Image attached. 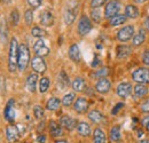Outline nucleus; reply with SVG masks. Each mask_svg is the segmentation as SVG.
<instances>
[{
    "mask_svg": "<svg viewBox=\"0 0 149 143\" xmlns=\"http://www.w3.org/2000/svg\"><path fill=\"white\" fill-rule=\"evenodd\" d=\"M19 51V46L16 38H12L10 45H9V55H8V68H9V71L10 72H14L17 69Z\"/></svg>",
    "mask_w": 149,
    "mask_h": 143,
    "instance_id": "1",
    "label": "nucleus"
},
{
    "mask_svg": "<svg viewBox=\"0 0 149 143\" xmlns=\"http://www.w3.org/2000/svg\"><path fill=\"white\" fill-rule=\"evenodd\" d=\"M30 62V52L26 45L22 44L19 46V63H17V69L19 71H24L28 68V64Z\"/></svg>",
    "mask_w": 149,
    "mask_h": 143,
    "instance_id": "2",
    "label": "nucleus"
},
{
    "mask_svg": "<svg viewBox=\"0 0 149 143\" xmlns=\"http://www.w3.org/2000/svg\"><path fill=\"white\" fill-rule=\"evenodd\" d=\"M132 79L142 85L149 84V69L148 68H139L132 73Z\"/></svg>",
    "mask_w": 149,
    "mask_h": 143,
    "instance_id": "3",
    "label": "nucleus"
},
{
    "mask_svg": "<svg viewBox=\"0 0 149 143\" xmlns=\"http://www.w3.org/2000/svg\"><path fill=\"white\" fill-rule=\"evenodd\" d=\"M120 7H122V5H120L119 0H111V1H109L107 3L106 8H104V16L107 18H109V19L113 17V16H116L118 14V12L120 10Z\"/></svg>",
    "mask_w": 149,
    "mask_h": 143,
    "instance_id": "4",
    "label": "nucleus"
},
{
    "mask_svg": "<svg viewBox=\"0 0 149 143\" xmlns=\"http://www.w3.org/2000/svg\"><path fill=\"white\" fill-rule=\"evenodd\" d=\"M92 30V22L88 16L83 15L81 17L79 18L78 22V33L80 36H86L88 35V32Z\"/></svg>",
    "mask_w": 149,
    "mask_h": 143,
    "instance_id": "5",
    "label": "nucleus"
},
{
    "mask_svg": "<svg viewBox=\"0 0 149 143\" xmlns=\"http://www.w3.org/2000/svg\"><path fill=\"white\" fill-rule=\"evenodd\" d=\"M134 32H135V30H134L133 25H125L117 32V39L122 42H126L133 38Z\"/></svg>",
    "mask_w": 149,
    "mask_h": 143,
    "instance_id": "6",
    "label": "nucleus"
},
{
    "mask_svg": "<svg viewBox=\"0 0 149 143\" xmlns=\"http://www.w3.org/2000/svg\"><path fill=\"white\" fill-rule=\"evenodd\" d=\"M31 67H32L33 71H36L37 73H44V72L46 71V69H47V65H46L44 58L40 57V56H36V57L32 58Z\"/></svg>",
    "mask_w": 149,
    "mask_h": 143,
    "instance_id": "7",
    "label": "nucleus"
},
{
    "mask_svg": "<svg viewBox=\"0 0 149 143\" xmlns=\"http://www.w3.org/2000/svg\"><path fill=\"white\" fill-rule=\"evenodd\" d=\"M132 85L127 81H123L117 86V95L122 99H126L132 93Z\"/></svg>",
    "mask_w": 149,
    "mask_h": 143,
    "instance_id": "8",
    "label": "nucleus"
},
{
    "mask_svg": "<svg viewBox=\"0 0 149 143\" xmlns=\"http://www.w3.org/2000/svg\"><path fill=\"white\" fill-rule=\"evenodd\" d=\"M33 49H35V52L37 54V56H40V57L47 56L48 54L51 53L49 48L46 46V44H45V41L42 39H39V40L36 41V44L33 46Z\"/></svg>",
    "mask_w": 149,
    "mask_h": 143,
    "instance_id": "9",
    "label": "nucleus"
},
{
    "mask_svg": "<svg viewBox=\"0 0 149 143\" xmlns=\"http://www.w3.org/2000/svg\"><path fill=\"white\" fill-rule=\"evenodd\" d=\"M111 88V83L107 78H101L95 85V90L100 94H107Z\"/></svg>",
    "mask_w": 149,
    "mask_h": 143,
    "instance_id": "10",
    "label": "nucleus"
},
{
    "mask_svg": "<svg viewBox=\"0 0 149 143\" xmlns=\"http://www.w3.org/2000/svg\"><path fill=\"white\" fill-rule=\"evenodd\" d=\"M60 125L62 126L63 128H65L67 131H72L77 127L78 123H77V120L74 118L70 117V116H63L60 119Z\"/></svg>",
    "mask_w": 149,
    "mask_h": 143,
    "instance_id": "11",
    "label": "nucleus"
},
{
    "mask_svg": "<svg viewBox=\"0 0 149 143\" xmlns=\"http://www.w3.org/2000/svg\"><path fill=\"white\" fill-rule=\"evenodd\" d=\"M39 21H40L41 25L48 28L54 24V16L49 10H44L39 16Z\"/></svg>",
    "mask_w": 149,
    "mask_h": 143,
    "instance_id": "12",
    "label": "nucleus"
},
{
    "mask_svg": "<svg viewBox=\"0 0 149 143\" xmlns=\"http://www.w3.org/2000/svg\"><path fill=\"white\" fill-rule=\"evenodd\" d=\"M6 136L9 142H16L19 137V131L16 126L10 125L6 128Z\"/></svg>",
    "mask_w": 149,
    "mask_h": 143,
    "instance_id": "13",
    "label": "nucleus"
},
{
    "mask_svg": "<svg viewBox=\"0 0 149 143\" xmlns=\"http://www.w3.org/2000/svg\"><path fill=\"white\" fill-rule=\"evenodd\" d=\"M74 110L78 113H85L88 110V101L84 97L77 99L74 104Z\"/></svg>",
    "mask_w": 149,
    "mask_h": 143,
    "instance_id": "14",
    "label": "nucleus"
},
{
    "mask_svg": "<svg viewBox=\"0 0 149 143\" xmlns=\"http://www.w3.org/2000/svg\"><path fill=\"white\" fill-rule=\"evenodd\" d=\"M3 115H5V118L6 120L13 123L14 119H15V111H14V100H9L8 103L6 104L5 108V111H3Z\"/></svg>",
    "mask_w": 149,
    "mask_h": 143,
    "instance_id": "15",
    "label": "nucleus"
},
{
    "mask_svg": "<svg viewBox=\"0 0 149 143\" xmlns=\"http://www.w3.org/2000/svg\"><path fill=\"white\" fill-rule=\"evenodd\" d=\"M132 53V48L127 45H120L117 47V51H116V55H117V58L119 60H124V58H127Z\"/></svg>",
    "mask_w": 149,
    "mask_h": 143,
    "instance_id": "16",
    "label": "nucleus"
},
{
    "mask_svg": "<svg viewBox=\"0 0 149 143\" xmlns=\"http://www.w3.org/2000/svg\"><path fill=\"white\" fill-rule=\"evenodd\" d=\"M145 40H146V31L143 29H140L138 33L132 38V45L134 47H139L145 42Z\"/></svg>",
    "mask_w": 149,
    "mask_h": 143,
    "instance_id": "17",
    "label": "nucleus"
},
{
    "mask_svg": "<svg viewBox=\"0 0 149 143\" xmlns=\"http://www.w3.org/2000/svg\"><path fill=\"white\" fill-rule=\"evenodd\" d=\"M69 84H70L69 77L67 76L65 71L62 70V71L58 73V76H57V86H58V88L64 90V88H67L69 86Z\"/></svg>",
    "mask_w": 149,
    "mask_h": 143,
    "instance_id": "18",
    "label": "nucleus"
},
{
    "mask_svg": "<svg viewBox=\"0 0 149 143\" xmlns=\"http://www.w3.org/2000/svg\"><path fill=\"white\" fill-rule=\"evenodd\" d=\"M76 14H77V8H68L64 13V22L67 25H71L76 19Z\"/></svg>",
    "mask_w": 149,
    "mask_h": 143,
    "instance_id": "19",
    "label": "nucleus"
},
{
    "mask_svg": "<svg viewBox=\"0 0 149 143\" xmlns=\"http://www.w3.org/2000/svg\"><path fill=\"white\" fill-rule=\"evenodd\" d=\"M38 76L36 73H31L28 79H26V90L30 93H35L36 92V86H37Z\"/></svg>",
    "mask_w": 149,
    "mask_h": 143,
    "instance_id": "20",
    "label": "nucleus"
},
{
    "mask_svg": "<svg viewBox=\"0 0 149 143\" xmlns=\"http://www.w3.org/2000/svg\"><path fill=\"white\" fill-rule=\"evenodd\" d=\"M134 96L136 99H142L145 97L147 94H148V87L146 85H142V84H138L136 86H134Z\"/></svg>",
    "mask_w": 149,
    "mask_h": 143,
    "instance_id": "21",
    "label": "nucleus"
},
{
    "mask_svg": "<svg viewBox=\"0 0 149 143\" xmlns=\"http://www.w3.org/2000/svg\"><path fill=\"white\" fill-rule=\"evenodd\" d=\"M49 132L53 137H58L62 135V126L54 120L49 121Z\"/></svg>",
    "mask_w": 149,
    "mask_h": 143,
    "instance_id": "22",
    "label": "nucleus"
},
{
    "mask_svg": "<svg viewBox=\"0 0 149 143\" xmlns=\"http://www.w3.org/2000/svg\"><path fill=\"white\" fill-rule=\"evenodd\" d=\"M77 131L84 137H87V136L91 135V126L88 125L87 123H85V121H81V123H79L77 125Z\"/></svg>",
    "mask_w": 149,
    "mask_h": 143,
    "instance_id": "23",
    "label": "nucleus"
},
{
    "mask_svg": "<svg viewBox=\"0 0 149 143\" xmlns=\"http://www.w3.org/2000/svg\"><path fill=\"white\" fill-rule=\"evenodd\" d=\"M69 57L76 63L80 61V51H79V47L76 44L71 45L70 48H69Z\"/></svg>",
    "mask_w": 149,
    "mask_h": 143,
    "instance_id": "24",
    "label": "nucleus"
},
{
    "mask_svg": "<svg viewBox=\"0 0 149 143\" xmlns=\"http://www.w3.org/2000/svg\"><path fill=\"white\" fill-rule=\"evenodd\" d=\"M88 118H90L91 121H93L94 124H100V123H102L103 119H104L103 115H102L99 110H92V111L88 113Z\"/></svg>",
    "mask_w": 149,
    "mask_h": 143,
    "instance_id": "25",
    "label": "nucleus"
},
{
    "mask_svg": "<svg viewBox=\"0 0 149 143\" xmlns=\"http://www.w3.org/2000/svg\"><path fill=\"white\" fill-rule=\"evenodd\" d=\"M93 143H106V134L101 128H95L93 133Z\"/></svg>",
    "mask_w": 149,
    "mask_h": 143,
    "instance_id": "26",
    "label": "nucleus"
},
{
    "mask_svg": "<svg viewBox=\"0 0 149 143\" xmlns=\"http://www.w3.org/2000/svg\"><path fill=\"white\" fill-rule=\"evenodd\" d=\"M125 15L129 18H138L139 17V9L134 5H127L125 7Z\"/></svg>",
    "mask_w": 149,
    "mask_h": 143,
    "instance_id": "27",
    "label": "nucleus"
},
{
    "mask_svg": "<svg viewBox=\"0 0 149 143\" xmlns=\"http://www.w3.org/2000/svg\"><path fill=\"white\" fill-rule=\"evenodd\" d=\"M86 87V83L83 78L80 77H77L72 81V88H74V92H83Z\"/></svg>",
    "mask_w": 149,
    "mask_h": 143,
    "instance_id": "28",
    "label": "nucleus"
},
{
    "mask_svg": "<svg viewBox=\"0 0 149 143\" xmlns=\"http://www.w3.org/2000/svg\"><path fill=\"white\" fill-rule=\"evenodd\" d=\"M126 16L125 15H122V14H117L116 16H113L109 19V24L111 26H118V25H122L126 22Z\"/></svg>",
    "mask_w": 149,
    "mask_h": 143,
    "instance_id": "29",
    "label": "nucleus"
},
{
    "mask_svg": "<svg viewBox=\"0 0 149 143\" xmlns=\"http://www.w3.org/2000/svg\"><path fill=\"white\" fill-rule=\"evenodd\" d=\"M61 106V101L57 99V97H51L48 101H47V104H46V108L47 110L49 111H55L57 110Z\"/></svg>",
    "mask_w": 149,
    "mask_h": 143,
    "instance_id": "30",
    "label": "nucleus"
},
{
    "mask_svg": "<svg viewBox=\"0 0 149 143\" xmlns=\"http://www.w3.org/2000/svg\"><path fill=\"white\" fill-rule=\"evenodd\" d=\"M0 35H1V40L3 42L7 41V35H8V29H7V23L5 18H1L0 21Z\"/></svg>",
    "mask_w": 149,
    "mask_h": 143,
    "instance_id": "31",
    "label": "nucleus"
},
{
    "mask_svg": "<svg viewBox=\"0 0 149 143\" xmlns=\"http://www.w3.org/2000/svg\"><path fill=\"white\" fill-rule=\"evenodd\" d=\"M120 127L119 126H113L110 129V139L113 142H118L120 141Z\"/></svg>",
    "mask_w": 149,
    "mask_h": 143,
    "instance_id": "32",
    "label": "nucleus"
},
{
    "mask_svg": "<svg viewBox=\"0 0 149 143\" xmlns=\"http://www.w3.org/2000/svg\"><path fill=\"white\" fill-rule=\"evenodd\" d=\"M74 99H76L74 93H68V94H65V95L63 96V99H62V104H63L64 107H70V106L74 103Z\"/></svg>",
    "mask_w": 149,
    "mask_h": 143,
    "instance_id": "33",
    "label": "nucleus"
},
{
    "mask_svg": "<svg viewBox=\"0 0 149 143\" xmlns=\"http://www.w3.org/2000/svg\"><path fill=\"white\" fill-rule=\"evenodd\" d=\"M49 79L46 77H42L39 81V92L40 93H46L49 88Z\"/></svg>",
    "mask_w": 149,
    "mask_h": 143,
    "instance_id": "34",
    "label": "nucleus"
},
{
    "mask_svg": "<svg viewBox=\"0 0 149 143\" xmlns=\"http://www.w3.org/2000/svg\"><path fill=\"white\" fill-rule=\"evenodd\" d=\"M10 24L13 25V26H16L17 24H19V13L17 9H13L12 12H10Z\"/></svg>",
    "mask_w": 149,
    "mask_h": 143,
    "instance_id": "35",
    "label": "nucleus"
},
{
    "mask_svg": "<svg viewBox=\"0 0 149 143\" xmlns=\"http://www.w3.org/2000/svg\"><path fill=\"white\" fill-rule=\"evenodd\" d=\"M31 33H32V36L37 37V38H42V37H45L47 35V32H46L44 29L39 28V26H35V28L31 30Z\"/></svg>",
    "mask_w": 149,
    "mask_h": 143,
    "instance_id": "36",
    "label": "nucleus"
},
{
    "mask_svg": "<svg viewBox=\"0 0 149 143\" xmlns=\"http://www.w3.org/2000/svg\"><path fill=\"white\" fill-rule=\"evenodd\" d=\"M33 115H35V117L37 119H42L44 116H45V111H44V109L40 106H36V107L33 108Z\"/></svg>",
    "mask_w": 149,
    "mask_h": 143,
    "instance_id": "37",
    "label": "nucleus"
},
{
    "mask_svg": "<svg viewBox=\"0 0 149 143\" xmlns=\"http://www.w3.org/2000/svg\"><path fill=\"white\" fill-rule=\"evenodd\" d=\"M24 18H25V23L28 25H31L32 22H33V12L31 9H28L24 14Z\"/></svg>",
    "mask_w": 149,
    "mask_h": 143,
    "instance_id": "38",
    "label": "nucleus"
},
{
    "mask_svg": "<svg viewBox=\"0 0 149 143\" xmlns=\"http://www.w3.org/2000/svg\"><path fill=\"white\" fill-rule=\"evenodd\" d=\"M108 73H109V69L108 68H103V69H101V70L95 72L94 76L95 77H99L101 79V78H106V76H108Z\"/></svg>",
    "mask_w": 149,
    "mask_h": 143,
    "instance_id": "39",
    "label": "nucleus"
},
{
    "mask_svg": "<svg viewBox=\"0 0 149 143\" xmlns=\"http://www.w3.org/2000/svg\"><path fill=\"white\" fill-rule=\"evenodd\" d=\"M107 2V0H91V7L92 8H100Z\"/></svg>",
    "mask_w": 149,
    "mask_h": 143,
    "instance_id": "40",
    "label": "nucleus"
},
{
    "mask_svg": "<svg viewBox=\"0 0 149 143\" xmlns=\"http://www.w3.org/2000/svg\"><path fill=\"white\" fill-rule=\"evenodd\" d=\"M92 18H93L95 22H100L101 21V13H100V9L99 8H94L91 13Z\"/></svg>",
    "mask_w": 149,
    "mask_h": 143,
    "instance_id": "41",
    "label": "nucleus"
},
{
    "mask_svg": "<svg viewBox=\"0 0 149 143\" xmlns=\"http://www.w3.org/2000/svg\"><path fill=\"white\" fill-rule=\"evenodd\" d=\"M28 3L32 7V8H38L41 6L42 0H28Z\"/></svg>",
    "mask_w": 149,
    "mask_h": 143,
    "instance_id": "42",
    "label": "nucleus"
},
{
    "mask_svg": "<svg viewBox=\"0 0 149 143\" xmlns=\"http://www.w3.org/2000/svg\"><path fill=\"white\" fill-rule=\"evenodd\" d=\"M142 62H143L147 67H149V49H146V51L143 52V54H142Z\"/></svg>",
    "mask_w": 149,
    "mask_h": 143,
    "instance_id": "43",
    "label": "nucleus"
},
{
    "mask_svg": "<svg viewBox=\"0 0 149 143\" xmlns=\"http://www.w3.org/2000/svg\"><path fill=\"white\" fill-rule=\"evenodd\" d=\"M141 111L142 112H146V113L149 112V99L146 100V101H143V103L141 104Z\"/></svg>",
    "mask_w": 149,
    "mask_h": 143,
    "instance_id": "44",
    "label": "nucleus"
},
{
    "mask_svg": "<svg viewBox=\"0 0 149 143\" xmlns=\"http://www.w3.org/2000/svg\"><path fill=\"white\" fill-rule=\"evenodd\" d=\"M123 107H124V103H123V102L117 103V104L113 107V109L111 110V113H112V115H117V113H118V111H119V110H120Z\"/></svg>",
    "mask_w": 149,
    "mask_h": 143,
    "instance_id": "45",
    "label": "nucleus"
},
{
    "mask_svg": "<svg viewBox=\"0 0 149 143\" xmlns=\"http://www.w3.org/2000/svg\"><path fill=\"white\" fill-rule=\"evenodd\" d=\"M141 124H142V126H143L147 131H149V116H146V117H143V118H142Z\"/></svg>",
    "mask_w": 149,
    "mask_h": 143,
    "instance_id": "46",
    "label": "nucleus"
},
{
    "mask_svg": "<svg viewBox=\"0 0 149 143\" xmlns=\"http://www.w3.org/2000/svg\"><path fill=\"white\" fill-rule=\"evenodd\" d=\"M37 141L39 143H45L46 142V137H45V135H39L37 139Z\"/></svg>",
    "mask_w": 149,
    "mask_h": 143,
    "instance_id": "47",
    "label": "nucleus"
},
{
    "mask_svg": "<svg viewBox=\"0 0 149 143\" xmlns=\"http://www.w3.org/2000/svg\"><path fill=\"white\" fill-rule=\"evenodd\" d=\"M145 28H146V30L149 31V16L145 19Z\"/></svg>",
    "mask_w": 149,
    "mask_h": 143,
    "instance_id": "48",
    "label": "nucleus"
},
{
    "mask_svg": "<svg viewBox=\"0 0 149 143\" xmlns=\"http://www.w3.org/2000/svg\"><path fill=\"white\" fill-rule=\"evenodd\" d=\"M142 135H143V133H142V131H141V129H139V131H138V136H139V137H141Z\"/></svg>",
    "mask_w": 149,
    "mask_h": 143,
    "instance_id": "49",
    "label": "nucleus"
},
{
    "mask_svg": "<svg viewBox=\"0 0 149 143\" xmlns=\"http://www.w3.org/2000/svg\"><path fill=\"white\" fill-rule=\"evenodd\" d=\"M135 2H138V3H143V2H146L147 0H134Z\"/></svg>",
    "mask_w": 149,
    "mask_h": 143,
    "instance_id": "50",
    "label": "nucleus"
},
{
    "mask_svg": "<svg viewBox=\"0 0 149 143\" xmlns=\"http://www.w3.org/2000/svg\"><path fill=\"white\" fill-rule=\"evenodd\" d=\"M55 143H68L65 140H60V141H56Z\"/></svg>",
    "mask_w": 149,
    "mask_h": 143,
    "instance_id": "51",
    "label": "nucleus"
},
{
    "mask_svg": "<svg viewBox=\"0 0 149 143\" xmlns=\"http://www.w3.org/2000/svg\"><path fill=\"white\" fill-rule=\"evenodd\" d=\"M139 143H149V140H141Z\"/></svg>",
    "mask_w": 149,
    "mask_h": 143,
    "instance_id": "52",
    "label": "nucleus"
},
{
    "mask_svg": "<svg viewBox=\"0 0 149 143\" xmlns=\"http://www.w3.org/2000/svg\"><path fill=\"white\" fill-rule=\"evenodd\" d=\"M1 1H2L3 3H9V2L12 1V0H1Z\"/></svg>",
    "mask_w": 149,
    "mask_h": 143,
    "instance_id": "53",
    "label": "nucleus"
}]
</instances>
